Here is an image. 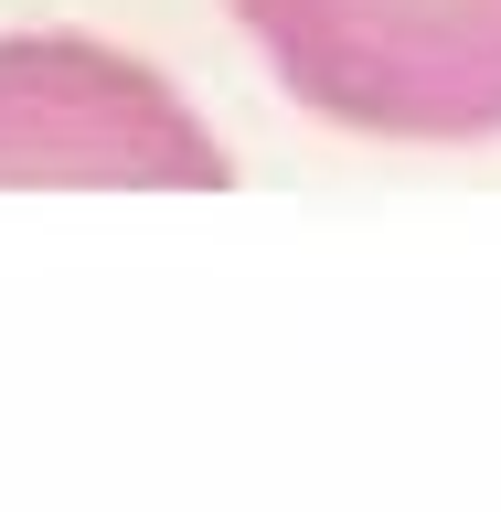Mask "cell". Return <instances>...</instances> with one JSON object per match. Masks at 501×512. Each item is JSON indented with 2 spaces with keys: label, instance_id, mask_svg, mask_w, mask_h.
Wrapping results in <instances>:
<instances>
[{
  "label": "cell",
  "instance_id": "7a4b0ae2",
  "mask_svg": "<svg viewBox=\"0 0 501 512\" xmlns=\"http://www.w3.org/2000/svg\"><path fill=\"white\" fill-rule=\"evenodd\" d=\"M0 171L75 182H224V150L171 107V96L118 54L86 43H0Z\"/></svg>",
  "mask_w": 501,
  "mask_h": 512
},
{
  "label": "cell",
  "instance_id": "6da1fadb",
  "mask_svg": "<svg viewBox=\"0 0 501 512\" xmlns=\"http://www.w3.org/2000/svg\"><path fill=\"white\" fill-rule=\"evenodd\" d=\"M299 107L374 139H491L501 0H235Z\"/></svg>",
  "mask_w": 501,
  "mask_h": 512
}]
</instances>
